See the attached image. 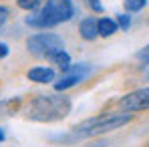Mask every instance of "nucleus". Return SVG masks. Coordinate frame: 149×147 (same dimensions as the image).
Here are the masks:
<instances>
[{
  "label": "nucleus",
  "mask_w": 149,
  "mask_h": 147,
  "mask_svg": "<svg viewBox=\"0 0 149 147\" xmlns=\"http://www.w3.org/2000/svg\"><path fill=\"white\" fill-rule=\"evenodd\" d=\"M73 109L71 99L65 93H52V95H34L26 103L24 115L26 119L36 123H54L65 119Z\"/></svg>",
  "instance_id": "obj_1"
},
{
  "label": "nucleus",
  "mask_w": 149,
  "mask_h": 147,
  "mask_svg": "<svg viewBox=\"0 0 149 147\" xmlns=\"http://www.w3.org/2000/svg\"><path fill=\"white\" fill-rule=\"evenodd\" d=\"M133 119V113H103L97 117H91V119H85V121L77 123L73 129V133H77L81 139H89V137H99L105 133H111L119 127H123Z\"/></svg>",
  "instance_id": "obj_2"
},
{
  "label": "nucleus",
  "mask_w": 149,
  "mask_h": 147,
  "mask_svg": "<svg viewBox=\"0 0 149 147\" xmlns=\"http://www.w3.org/2000/svg\"><path fill=\"white\" fill-rule=\"evenodd\" d=\"M26 49L36 59L50 61L56 52L65 50V40L56 32H36V34L26 38Z\"/></svg>",
  "instance_id": "obj_3"
},
{
  "label": "nucleus",
  "mask_w": 149,
  "mask_h": 147,
  "mask_svg": "<svg viewBox=\"0 0 149 147\" xmlns=\"http://www.w3.org/2000/svg\"><path fill=\"white\" fill-rule=\"evenodd\" d=\"M40 12L45 14V18L49 20V26L63 24L69 22L74 16V4L73 0H47L45 6L40 8Z\"/></svg>",
  "instance_id": "obj_4"
},
{
  "label": "nucleus",
  "mask_w": 149,
  "mask_h": 147,
  "mask_svg": "<svg viewBox=\"0 0 149 147\" xmlns=\"http://www.w3.org/2000/svg\"><path fill=\"white\" fill-rule=\"evenodd\" d=\"M93 73V67L89 65V63H79V65H71V69L69 71H65V73H61V77L52 83L54 85V91H58V93H65L67 89H71V87H77L79 83H83L89 75Z\"/></svg>",
  "instance_id": "obj_5"
},
{
  "label": "nucleus",
  "mask_w": 149,
  "mask_h": 147,
  "mask_svg": "<svg viewBox=\"0 0 149 147\" xmlns=\"http://www.w3.org/2000/svg\"><path fill=\"white\" fill-rule=\"evenodd\" d=\"M119 111L123 113H139V111H149V87L135 89L127 93L117 101Z\"/></svg>",
  "instance_id": "obj_6"
},
{
  "label": "nucleus",
  "mask_w": 149,
  "mask_h": 147,
  "mask_svg": "<svg viewBox=\"0 0 149 147\" xmlns=\"http://www.w3.org/2000/svg\"><path fill=\"white\" fill-rule=\"evenodd\" d=\"M26 79L32 83H38V85H49L56 81V73L50 67H32V69H28Z\"/></svg>",
  "instance_id": "obj_7"
},
{
  "label": "nucleus",
  "mask_w": 149,
  "mask_h": 147,
  "mask_svg": "<svg viewBox=\"0 0 149 147\" xmlns=\"http://www.w3.org/2000/svg\"><path fill=\"white\" fill-rule=\"evenodd\" d=\"M79 34L83 40H95L99 36V30H97V18L95 16H85L81 22H79Z\"/></svg>",
  "instance_id": "obj_8"
},
{
  "label": "nucleus",
  "mask_w": 149,
  "mask_h": 147,
  "mask_svg": "<svg viewBox=\"0 0 149 147\" xmlns=\"http://www.w3.org/2000/svg\"><path fill=\"white\" fill-rule=\"evenodd\" d=\"M97 30H99V36L109 38V36H113L119 30V26H117V20L115 18L103 16V18H97Z\"/></svg>",
  "instance_id": "obj_9"
},
{
  "label": "nucleus",
  "mask_w": 149,
  "mask_h": 147,
  "mask_svg": "<svg viewBox=\"0 0 149 147\" xmlns=\"http://www.w3.org/2000/svg\"><path fill=\"white\" fill-rule=\"evenodd\" d=\"M20 107V97L14 99H6V101H0V117H10L18 111Z\"/></svg>",
  "instance_id": "obj_10"
},
{
  "label": "nucleus",
  "mask_w": 149,
  "mask_h": 147,
  "mask_svg": "<svg viewBox=\"0 0 149 147\" xmlns=\"http://www.w3.org/2000/svg\"><path fill=\"white\" fill-rule=\"evenodd\" d=\"M50 63L52 65H56L58 69H61V73H65V71H69L71 69V54L67 52V50H61V52H56L52 59H50Z\"/></svg>",
  "instance_id": "obj_11"
},
{
  "label": "nucleus",
  "mask_w": 149,
  "mask_h": 147,
  "mask_svg": "<svg viewBox=\"0 0 149 147\" xmlns=\"http://www.w3.org/2000/svg\"><path fill=\"white\" fill-rule=\"evenodd\" d=\"M147 6V0H123V8L125 12L133 14V12H141Z\"/></svg>",
  "instance_id": "obj_12"
},
{
  "label": "nucleus",
  "mask_w": 149,
  "mask_h": 147,
  "mask_svg": "<svg viewBox=\"0 0 149 147\" xmlns=\"http://www.w3.org/2000/svg\"><path fill=\"white\" fill-rule=\"evenodd\" d=\"M16 4H18V8H22L26 12H34L40 8L42 0H16Z\"/></svg>",
  "instance_id": "obj_13"
},
{
  "label": "nucleus",
  "mask_w": 149,
  "mask_h": 147,
  "mask_svg": "<svg viewBox=\"0 0 149 147\" xmlns=\"http://www.w3.org/2000/svg\"><path fill=\"white\" fill-rule=\"evenodd\" d=\"M115 20H117V26H119V30H129L131 28V14L129 12H119L117 16H115Z\"/></svg>",
  "instance_id": "obj_14"
},
{
  "label": "nucleus",
  "mask_w": 149,
  "mask_h": 147,
  "mask_svg": "<svg viewBox=\"0 0 149 147\" xmlns=\"http://www.w3.org/2000/svg\"><path fill=\"white\" fill-rule=\"evenodd\" d=\"M135 59H137L143 67H145V65H149V45H145L141 50H137V52H135Z\"/></svg>",
  "instance_id": "obj_15"
},
{
  "label": "nucleus",
  "mask_w": 149,
  "mask_h": 147,
  "mask_svg": "<svg viewBox=\"0 0 149 147\" xmlns=\"http://www.w3.org/2000/svg\"><path fill=\"white\" fill-rule=\"evenodd\" d=\"M8 16H10V10H8V6H4V4H0V28L6 24V20H8Z\"/></svg>",
  "instance_id": "obj_16"
},
{
  "label": "nucleus",
  "mask_w": 149,
  "mask_h": 147,
  "mask_svg": "<svg viewBox=\"0 0 149 147\" xmlns=\"http://www.w3.org/2000/svg\"><path fill=\"white\" fill-rule=\"evenodd\" d=\"M89 6H91L95 12H103V4H101V0H89Z\"/></svg>",
  "instance_id": "obj_17"
},
{
  "label": "nucleus",
  "mask_w": 149,
  "mask_h": 147,
  "mask_svg": "<svg viewBox=\"0 0 149 147\" xmlns=\"http://www.w3.org/2000/svg\"><path fill=\"white\" fill-rule=\"evenodd\" d=\"M8 52H10L8 45H6V42H0V59H6V56H8Z\"/></svg>",
  "instance_id": "obj_18"
},
{
  "label": "nucleus",
  "mask_w": 149,
  "mask_h": 147,
  "mask_svg": "<svg viewBox=\"0 0 149 147\" xmlns=\"http://www.w3.org/2000/svg\"><path fill=\"white\" fill-rule=\"evenodd\" d=\"M4 139H6V131H4V129H2V127H0V143H2V141H4Z\"/></svg>",
  "instance_id": "obj_19"
},
{
  "label": "nucleus",
  "mask_w": 149,
  "mask_h": 147,
  "mask_svg": "<svg viewBox=\"0 0 149 147\" xmlns=\"http://www.w3.org/2000/svg\"><path fill=\"white\" fill-rule=\"evenodd\" d=\"M147 147H149V141H147Z\"/></svg>",
  "instance_id": "obj_20"
}]
</instances>
